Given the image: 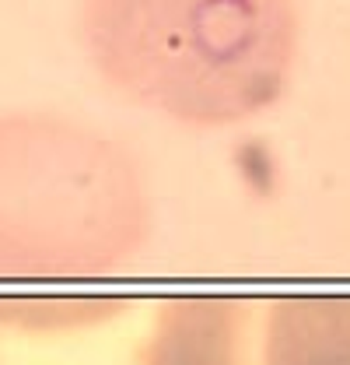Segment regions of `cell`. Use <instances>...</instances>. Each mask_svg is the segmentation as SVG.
I'll return each instance as SVG.
<instances>
[{"label":"cell","instance_id":"obj_1","mask_svg":"<svg viewBox=\"0 0 350 365\" xmlns=\"http://www.w3.org/2000/svg\"><path fill=\"white\" fill-rule=\"evenodd\" d=\"M266 365H350V299L277 302Z\"/></svg>","mask_w":350,"mask_h":365}]
</instances>
